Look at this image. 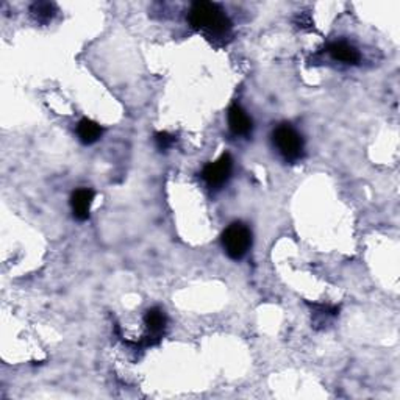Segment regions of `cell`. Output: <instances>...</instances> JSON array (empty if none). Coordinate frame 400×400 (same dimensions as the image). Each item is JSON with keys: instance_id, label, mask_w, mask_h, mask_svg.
I'll use <instances>...</instances> for the list:
<instances>
[{"instance_id": "obj_4", "label": "cell", "mask_w": 400, "mask_h": 400, "mask_svg": "<svg viewBox=\"0 0 400 400\" xmlns=\"http://www.w3.org/2000/svg\"><path fill=\"white\" fill-rule=\"evenodd\" d=\"M232 167H233L232 156L228 154H224L217 161L210 163V165L205 166L204 171H202V178L205 180V183L211 189H219L227 183L230 174H232Z\"/></svg>"}, {"instance_id": "obj_11", "label": "cell", "mask_w": 400, "mask_h": 400, "mask_svg": "<svg viewBox=\"0 0 400 400\" xmlns=\"http://www.w3.org/2000/svg\"><path fill=\"white\" fill-rule=\"evenodd\" d=\"M155 143L156 148L160 150H167L172 148L174 143H176V137H172V134H169L166 132H160L155 134Z\"/></svg>"}, {"instance_id": "obj_5", "label": "cell", "mask_w": 400, "mask_h": 400, "mask_svg": "<svg viewBox=\"0 0 400 400\" xmlns=\"http://www.w3.org/2000/svg\"><path fill=\"white\" fill-rule=\"evenodd\" d=\"M145 327H148L149 335L145 336L144 346H154L161 340L163 331L166 329V316L160 308H150L144 316Z\"/></svg>"}, {"instance_id": "obj_1", "label": "cell", "mask_w": 400, "mask_h": 400, "mask_svg": "<svg viewBox=\"0 0 400 400\" xmlns=\"http://www.w3.org/2000/svg\"><path fill=\"white\" fill-rule=\"evenodd\" d=\"M189 24L196 30L207 32L211 36H225L232 30V22L217 3L196 2L189 10Z\"/></svg>"}, {"instance_id": "obj_2", "label": "cell", "mask_w": 400, "mask_h": 400, "mask_svg": "<svg viewBox=\"0 0 400 400\" xmlns=\"http://www.w3.org/2000/svg\"><path fill=\"white\" fill-rule=\"evenodd\" d=\"M222 246L232 260H241L252 246V233L247 225L233 222L222 233Z\"/></svg>"}, {"instance_id": "obj_7", "label": "cell", "mask_w": 400, "mask_h": 400, "mask_svg": "<svg viewBox=\"0 0 400 400\" xmlns=\"http://www.w3.org/2000/svg\"><path fill=\"white\" fill-rule=\"evenodd\" d=\"M93 200H94V193L88 188L77 189L75 193L72 194L71 197L72 213H74V216L78 219V221H86L89 216V210H91Z\"/></svg>"}, {"instance_id": "obj_8", "label": "cell", "mask_w": 400, "mask_h": 400, "mask_svg": "<svg viewBox=\"0 0 400 400\" xmlns=\"http://www.w3.org/2000/svg\"><path fill=\"white\" fill-rule=\"evenodd\" d=\"M327 52L331 55V58L336 61H342L347 64H358L362 60V55L357 49L347 43H333L327 47Z\"/></svg>"}, {"instance_id": "obj_9", "label": "cell", "mask_w": 400, "mask_h": 400, "mask_svg": "<svg viewBox=\"0 0 400 400\" xmlns=\"http://www.w3.org/2000/svg\"><path fill=\"white\" fill-rule=\"evenodd\" d=\"M77 134L83 144H94L102 137V127L91 119H82L77 126Z\"/></svg>"}, {"instance_id": "obj_10", "label": "cell", "mask_w": 400, "mask_h": 400, "mask_svg": "<svg viewBox=\"0 0 400 400\" xmlns=\"http://www.w3.org/2000/svg\"><path fill=\"white\" fill-rule=\"evenodd\" d=\"M30 13L39 24H47V22L54 19L56 7L52 2H35L30 7Z\"/></svg>"}, {"instance_id": "obj_3", "label": "cell", "mask_w": 400, "mask_h": 400, "mask_svg": "<svg viewBox=\"0 0 400 400\" xmlns=\"http://www.w3.org/2000/svg\"><path fill=\"white\" fill-rule=\"evenodd\" d=\"M275 148L288 163H297L303 156V139L291 126H280L272 134Z\"/></svg>"}, {"instance_id": "obj_6", "label": "cell", "mask_w": 400, "mask_h": 400, "mask_svg": "<svg viewBox=\"0 0 400 400\" xmlns=\"http://www.w3.org/2000/svg\"><path fill=\"white\" fill-rule=\"evenodd\" d=\"M228 127L236 137H247L252 132V119L238 104H233L230 106Z\"/></svg>"}]
</instances>
